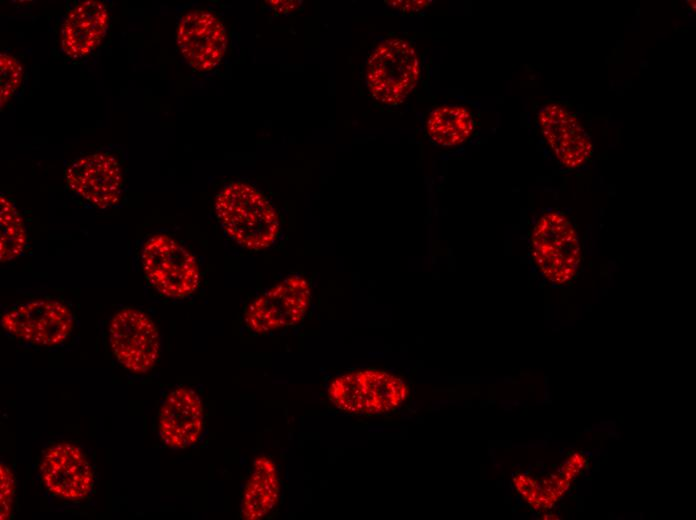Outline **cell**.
I'll return each instance as SVG.
<instances>
[{
  "mask_svg": "<svg viewBox=\"0 0 696 520\" xmlns=\"http://www.w3.org/2000/svg\"><path fill=\"white\" fill-rule=\"evenodd\" d=\"M176 39L183 58L198 72L216 68L227 48V33L222 21L203 9L191 10L181 16Z\"/></svg>",
  "mask_w": 696,
  "mask_h": 520,
  "instance_id": "30bf717a",
  "label": "cell"
},
{
  "mask_svg": "<svg viewBox=\"0 0 696 520\" xmlns=\"http://www.w3.org/2000/svg\"><path fill=\"white\" fill-rule=\"evenodd\" d=\"M531 256L540 274L551 284L572 281L581 262L578 232L564 213L552 210L543 213L531 232Z\"/></svg>",
  "mask_w": 696,
  "mask_h": 520,
  "instance_id": "3957f363",
  "label": "cell"
},
{
  "mask_svg": "<svg viewBox=\"0 0 696 520\" xmlns=\"http://www.w3.org/2000/svg\"><path fill=\"white\" fill-rule=\"evenodd\" d=\"M65 179L69 190L99 209L119 202L122 172L109 153L96 152L74 160L66 169Z\"/></svg>",
  "mask_w": 696,
  "mask_h": 520,
  "instance_id": "8fae6325",
  "label": "cell"
},
{
  "mask_svg": "<svg viewBox=\"0 0 696 520\" xmlns=\"http://www.w3.org/2000/svg\"><path fill=\"white\" fill-rule=\"evenodd\" d=\"M216 215L225 232L252 250L269 247L279 229V216L268 198L253 185L234 181L217 194Z\"/></svg>",
  "mask_w": 696,
  "mask_h": 520,
  "instance_id": "6da1fadb",
  "label": "cell"
},
{
  "mask_svg": "<svg viewBox=\"0 0 696 520\" xmlns=\"http://www.w3.org/2000/svg\"><path fill=\"white\" fill-rule=\"evenodd\" d=\"M279 494L280 481L276 464L266 456L257 457L244 487L241 517L245 520L265 518L276 507Z\"/></svg>",
  "mask_w": 696,
  "mask_h": 520,
  "instance_id": "9a60e30c",
  "label": "cell"
},
{
  "mask_svg": "<svg viewBox=\"0 0 696 520\" xmlns=\"http://www.w3.org/2000/svg\"><path fill=\"white\" fill-rule=\"evenodd\" d=\"M541 133L557 162L568 170L586 164L593 144L577 115L557 102H548L537 113Z\"/></svg>",
  "mask_w": 696,
  "mask_h": 520,
  "instance_id": "9c48e42d",
  "label": "cell"
},
{
  "mask_svg": "<svg viewBox=\"0 0 696 520\" xmlns=\"http://www.w3.org/2000/svg\"><path fill=\"white\" fill-rule=\"evenodd\" d=\"M310 299L307 280L290 275L259 295L246 309L244 319L252 331L266 334L299 323Z\"/></svg>",
  "mask_w": 696,
  "mask_h": 520,
  "instance_id": "8992f818",
  "label": "cell"
},
{
  "mask_svg": "<svg viewBox=\"0 0 696 520\" xmlns=\"http://www.w3.org/2000/svg\"><path fill=\"white\" fill-rule=\"evenodd\" d=\"M23 68L20 62L7 53L0 54V105L3 108L22 83Z\"/></svg>",
  "mask_w": 696,
  "mask_h": 520,
  "instance_id": "ac0fdd59",
  "label": "cell"
},
{
  "mask_svg": "<svg viewBox=\"0 0 696 520\" xmlns=\"http://www.w3.org/2000/svg\"><path fill=\"white\" fill-rule=\"evenodd\" d=\"M420 61L414 46L401 38L382 41L371 52L365 78L369 92L386 105L400 104L415 88Z\"/></svg>",
  "mask_w": 696,
  "mask_h": 520,
  "instance_id": "277c9868",
  "label": "cell"
},
{
  "mask_svg": "<svg viewBox=\"0 0 696 520\" xmlns=\"http://www.w3.org/2000/svg\"><path fill=\"white\" fill-rule=\"evenodd\" d=\"M5 330L15 337L39 346L63 342L73 328L70 310L54 300H33L22 304L1 318Z\"/></svg>",
  "mask_w": 696,
  "mask_h": 520,
  "instance_id": "ba28073f",
  "label": "cell"
},
{
  "mask_svg": "<svg viewBox=\"0 0 696 520\" xmlns=\"http://www.w3.org/2000/svg\"><path fill=\"white\" fill-rule=\"evenodd\" d=\"M109 343L118 362L134 373L149 371L160 353L156 325L148 315L133 308L114 314L109 324Z\"/></svg>",
  "mask_w": 696,
  "mask_h": 520,
  "instance_id": "52a82bcc",
  "label": "cell"
},
{
  "mask_svg": "<svg viewBox=\"0 0 696 520\" xmlns=\"http://www.w3.org/2000/svg\"><path fill=\"white\" fill-rule=\"evenodd\" d=\"M109 25L106 5L98 0L75 4L67 13L61 28V48L72 59L93 52L104 39Z\"/></svg>",
  "mask_w": 696,
  "mask_h": 520,
  "instance_id": "5bb4252c",
  "label": "cell"
},
{
  "mask_svg": "<svg viewBox=\"0 0 696 520\" xmlns=\"http://www.w3.org/2000/svg\"><path fill=\"white\" fill-rule=\"evenodd\" d=\"M391 7L398 9L402 12H418L427 6L431 1L420 0V1H386Z\"/></svg>",
  "mask_w": 696,
  "mask_h": 520,
  "instance_id": "ffe728a7",
  "label": "cell"
},
{
  "mask_svg": "<svg viewBox=\"0 0 696 520\" xmlns=\"http://www.w3.org/2000/svg\"><path fill=\"white\" fill-rule=\"evenodd\" d=\"M409 386L388 371L363 369L334 378L328 388L330 402L352 415H383L401 407L409 396Z\"/></svg>",
  "mask_w": 696,
  "mask_h": 520,
  "instance_id": "7a4b0ae2",
  "label": "cell"
},
{
  "mask_svg": "<svg viewBox=\"0 0 696 520\" xmlns=\"http://www.w3.org/2000/svg\"><path fill=\"white\" fill-rule=\"evenodd\" d=\"M475 129L472 111L463 105H440L426 120L431 141L443 147L458 146L467 141Z\"/></svg>",
  "mask_w": 696,
  "mask_h": 520,
  "instance_id": "2e32d148",
  "label": "cell"
},
{
  "mask_svg": "<svg viewBox=\"0 0 696 520\" xmlns=\"http://www.w3.org/2000/svg\"><path fill=\"white\" fill-rule=\"evenodd\" d=\"M142 266L149 283L166 297H186L195 292L200 283L196 259L168 235L157 234L145 242Z\"/></svg>",
  "mask_w": 696,
  "mask_h": 520,
  "instance_id": "5b68a950",
  "label": "cell"
},
{
  "mask_svg": "<svg viewBox=\"0 0 696 520\" xmlns=\"http://www.w3.org/2000/svg\"><path fill=\"white\" fill-rule=\"evenodd\" d=\"M45 487L69 500L85 498L93 486V471L82 450L69 443L48 448L40 464Z\"/></svg>",
  "mask_w": 696,
  "mask_h": 520,
  "instance_id": "7c38bea8",
  "label": "cell"
},
{
  "mask_svg": "<svg viewBox=\"0 0 696 520\" xmlns=\"http://www.w3.org/2000/svg\"><path fill=\"white\" fill-rule=\"evenodd\" d=\"M203 405L199 395L187 387L173 390L159 413V435L173 449L195 444L203 429Z\"/></svg>",
  "mask_w": 696,
  "mask_h": 520,
  "instance_id": "4fadbf2b",
  "label": "cell"
},
{
  "mask_svg": "<svg viewBox=\"0 0 696 520\" xmlns=\"http://www.w3.org/2000/svg\"><path fill=\"white\" fill-rule=\"evenodd\" d=\"M27 241L25 224L13 202L0 197V260L8 262L17 258Z\"/></svg>",
  "mask_w": 696,
  "mask_h": 520,
  "instance_id": "e0dca14e",
  "label": "cell"
},
{
  "mask_svg": "<svg viewBox=\"0 0 696 520\" xmlns=\"http://www.w3.org/2000/svg\"><path fill=\"white\" fill-rule=\"evenodd\" d=\"M0 518L8 519L12 513L15 496V479L11 470L1 463L0 468Z\"/></svg>",
  "mask_w": 696,
  "mask_h": 520,
  "instance_id": "d6986e66",
  "label": "cell"
}]
</instances>
